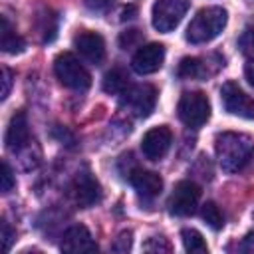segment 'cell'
I'll use <instances>...</instances> for the list:
<instances>
[{
    "mask_svg": "<svg viewBox=\"0 0 254 254\" xmlns=\"http://www.w3.org/2000/svg\"><path fill=\"white\" fill-rule=\"evenodd\" d=\"M214 151H216L218 165L224 173H238L250 163L254 155V141L246 133L224 131L216 135Z\"/></svg>",
    "mask_w": 254,
    "mask_h": 254,
    "instance_id": "1",
    "label": "cell"
},
{
    "mask_svg": "<svg viewBox=\"0 0 254 254\" xmlns=\"http://www.w3.org/2000/svg\"><path fill=\"white\" fill-rule=\"evenodd\" d=\"M228 22V14L220 6H208L196 12L187 28V40L190 44H206L220 36Z\"/></svg>",
    "mask_w": 254,
    "mask_h": 254,
    "instance_id": "2",
    "label": "cell"
},
{
    "mask_svg": "<svg viewBox=\"0 0 254 254\" xmlns=\"http://www.w3.org/2000/svg\"><path fill=\"white\" fill-rule=\"evenodd\" d=\"M54 71L58 75V79L65 85V87H71V89H77V91H83L91 85V77H89V71L83 67V64L69 52H64L60 54L56 60H54Z\"/></svg>",
    "mask_w": 254,
    "mask_h": 254,
    "instance_id": "3",
    "label": "cell"
},
{
    "mask_svg": "<svg viewBox=\"0 0 254 254\" xmlns=\"http://www.w3.org/2000/svg\"><path fill=\"white\" fill-rule=\"evenodd\" d=\"M179 119L187 127H200L208 121L210 117V103L208 97L202 91H187L181 95L179 105H177Z\"/></svg>",
    "mask_w": 254,
    "mask_h": 254,
    "instance_id": "4",
    "label": "cell"
},
{
    "mask_svg": "<svg viewBox=\"0 0 254 254\" xmlns=\"http://www.w3.org/2000/svg\"><path fill=\"white\" fill-rule=\"evenodd\" d=\"M189 6H190V0H157L151 12L153 28L163 34L175 30L181 24L183 16L187 14Z\"/></svg>",
    "mask_w": 254,
    "mask_h": 254,
    "instance_id": "5",
    "label": "cell"
},
{
    "mask_svg": "<svg viewBox=\"0 0 254 254\" xmlns=\"http://www.w3.org/2000/svg\"><path fill=\"white\" fill-rule=\"evenodd\" d=\"M157 101V89L149 83L141 85H129L121 93V107H125L135 117H147L151 115Z\"/></svg>",
    "mask_w": 254,
    "mask_h": 254,
    "instance_id": "6",
    "label": "cell"
},
{
    "mask_svg": "<svg viewBox=\"0 0 254 254\" xmlns=\"http://www.w3.org/2000/svg\"><path fill=\"white\" fill-rule=\"evenodd\" d=\"M220 99L228 113L242 117V119H254V99L250 95H246L234 81L222 83Z\"/></svg>",
    "mask_w": 254,
    "mask_h": 254,
    "instance_id": "7",
    "label": "cell"
},
{
    "mask_svg": "<svg viewBox=\"0 0 254 254\" xmlns=\"http://www.w3.org/2000/svg\"><path fill=\"white\" fill-rule=\"evenodd\" d=\"M200 198V189L192 181H181L177 183L171 198H169V210L177 216H189L196 210Z\"/></svg>",
    "mask_w": 254,
    "mask_h": 254,
    "instance_id": "8",
    "label": "cell"
},
{
    "mask_svg": "<svg viewBox=\"0 0 254 254\" xmlns=\"http://www.w3.org/2000/svg\"><path fill=\"white\" fill-rule=\"evenodd\" d=\"M173 143L171 129L167 125H159L149 129L141 139V151L149 161H159L167 155L169 147Z\"/></svg>",
    "mask_w": 254,
    "mask_h": 254,
    "instance_id": "9",
    "label": "cell"
},
{
    "mask_svg": "<svg viewBox=\"0 0 254 254\" xmlns=\"http://www.w3.org/2000/svg\"><path fill=\"white\" fill-rule=\"evenodd\" d=\"M163 62H165V46L163 44H147L135 52L131 65L137 73L149 75V73L159 71Z\"/></svg>",
    "mask_w": 254,
    "mask_h": 254,
    "instance_id": "10",
    "label": "cell"
},
{
    "mask_svg": "<svg viewBox=\"0 0 254 254\" xmlns=\"http://www.w3.org/2000/svg\"><path fill=\"white\" fill-rule=\"evenodd\" d=\"M73 48L85 62L93 65H99L105 58V42L97 32H89V30L79 32L73 38Z\"/></svg>",
    "mask_w": 254,
    "mask_h": 254,
    "instance_id": "11",
    "label": "cell"
},
{
    "mask_svg": "<svg viewBox=\"0 0 254 254\" xmlns=\"http://www.w3.org/2000/svg\"><path fill=\"white\" fill-rule=\"evenodd\" d=\"M71 196H73L75 204H79L81 208H89L95 202H99L101 187L89 173H81V175H77V179L71 185Z\"/></svg>",
    "mask_w": 254,
    "mask_h": 254,
    "instance_id": "12",
    "label": "cell"
},
{
    "mask_svg": "<svg viewBox=\"0 0 254 254\" xmlns=\"http://www.w3.org/2000/svg\"><path fill=\"white\" fill-rule=\"evenodd\" d=\"M60 248L64 252H97V244L83 224L69 226L62 236Z\"/></svg>",
    "mask_w": 254,
    "mask_h": 254,
    "instance_id": "13",
    "label": "cell"
},
{
    "mask_svg": "<svg viewBox=\"0 0 254 254\" xmlns=\"http://www.w3.org/2000/svg\"><path fill=\"white\" fill-rule=\"evenodd\" d=\"M4 143L14 153L22 151L30 143V129H28V119H26L24 111H18L12 115L8 129H6V135H4Z\"/></svg>",
    "mask_w": 254,
    "mask_h": 254,
    "instance_id": "14",
    "label": "cell"
},
{
    "mask_svg": "<svg viewBox=\"0 0 254 254\" xmlns=\"http://www.w3.org/2000/svg\"><path fill=\"white\" fill-rule=\"evenodd\" d=\"M129 181H131L133 189L145 198H153L163 190V179L153 171L133 169L129 173Z\"/></svg>",
    "mask_w": 254,
    "mask_h": 254,
    "instance_id": "15",
    "label": "cell"
},
{
    "mask_svg": "<svg viewBox=\"0 0 254 254\" xmlns=\"http://www.w3.org/2000/svg\"><path fill=\"white\" fill-rule=\"evenodd\" d=\"M0 46L6 54H20L26 48L24 38L14 32V28L10 26V22L4 16L0 18Z\"/></svg>",
    "mask_w": 254,
    "mask_h": 254,
    "instance_id": "16",
    "label": "cell"
},
{
    "mask_svg": "<svg viewBox=\"0 0 254 254\" xmlns=\"http://www.w3.org/2000/svg\"><path fill=\"white\" fill-rule=\"evenodd\" d=\"M177 73H179V77H185V79H200V77L208 75L206 65L198 58H183Z\"/></svg>",
    "mask_w": 254,
    "mask_h": 254,
    "instance_id": "17",
    "label": "cell"
},
{
    "mask_svg": "<svg viewBox=\"0 0 254 254\" xmlns=\"http://www.w3.org/2000/svg\"><path fill=\"white\" fill-rule=\"evenodd\" d=\"M129 87V77L127 73L121 69V67H113L105 79H103V89L107 93H113V95H121L125 89Z\"/></svg>",
    "mask_w": 254,
    "mask_h": 254,
    "instance_id": "18",
    "label": "cell"
},
{
    "mask_svg": "<svg viewBox=\"0 0 254 254\" xmlns=\"http://www.w3.org/2000/svg\"><path fill=\"white\" fill-rule=\"evenodd\" d=\"M181 238H183V246H185L187 252H200V254L208 252V246H206V242H204V238H202V234L198 230L185 228L181 232Z\"/></svg>",
    "mask_w": 254,
    "mask_h": 254,
    "instance_id": "19",
    "label": "cell"
},
{
    "mask_svg": "<svg viewBox=\"0 0 254 254\" xmlns=\"http://www.w3.org/2000/svg\"><path fill=\"white\" fill-rule=\"evenodd\" d=\"M200 214H202V220H204L212 230H220V228L224 226V216H222L220 208H218L212 200H208V202L202 204Z\"/></svg>",
    "mask_w": 254,
    "mask_h": 254,
    "instance_id": "20",
    "label": "cell"
},
{
    "mask_svg": "<svg viewBox=\"0 0 254 254\" xmlns=\"http://www.w3.org/2000/svg\"><path fill=\"white\" fill-rule=\"evenodd\" d=\"M238 48L242 54H246L254 60V28H248L242 32V36L238 38Z\"/></svg>",
    "mask_w": 254,
    "mask_h": 254,
    "instance_id": "21",
    "label": "cell"
},
{
    "mask_svg": "<svg viewBox=\"0 0 254 254\" xmlns=\"http://www.w3.org/2000/svg\"><path fill=\"white\" fill-rule=\"evenodd\" d=\"M143 250H147V252H171V244L163 236H151L143 244Z\"/></svg>",
    "mask_w": 254,
    "mask_h": 254,
    "instance_id": "22",
    "label": "cell"
},
{
    "mask_svg": "<svg viewBox=\"0 0 254 254\" xmlns=\"http://www.w3.org/2000/svg\"><path fill=\"white\" fill-rule=\"evenodd\" d=\"M16 187V179H14V173H12V169H10V165L6 163V161H2V192L4 194H8L12 189Z\"/></svg>",
    "mask_w": 254,
    "mask_h": 254,
    "instance_id": "23",
    "label": "cell"
},
{
    "mask_svg": "<svg viewBox=\"0 0 254 254\" xmlns=\"http://www.w3.org/2000/svg\"><path fill=\"white\" fill-rule=\"evenodd\" d=\"M139 40H141L139 30H127V32H123V34L119 36V44H121V48H123V50L133 48V46H135Z\"/></svg>",
    "mask_w": 254,
    "mask_h": 254,
    "instance_id": "24",
    "label": "cell"
},
{
    "mask_svg": "<svg viewBox=\"0 0 254 254\" xmlns=\"http://www.w3.org/2000/svg\"><path fill=\"white\" fill-rule=\"evenodd\" d=\"M113 250H115V252H127V250H131V232H129V230L121 232V234L115 238Z\"/></svg>",
    "mask_w": 254,
    "mask_h": 254,
    "instance_id": "25",
    "label": "cell"
},
{
    "mask_svg": "<svg viewBox=\"0 0 254 254\" xmlns=\"http://www.w3.org/2000/svg\"><path fill=\"white\" fill-rule=\"evenodd\" d=\"M2 238H4V250L8 252L12 248V242L16 240V232L10 228V224L6 220H2Z\"/></svg>",
    "mask_w": 254,
    "mask_h": 254,
    "instance_id": "26",
    "label": "cell"
},
{
    "mask_svg": "<svg viewBox=\"0 0 254 254\" xmlns=\"http://www.w3.org/2000/svg\"><path fill=\"white\" fill-rule=\"evenodd\" d=\"M10 85H12V71L8 67H2V93L0 97L6 99L8 93H10Z\"/></svg>",
    "mask_w": 254,
    "mask_h": 254,
    "instance_id": "27",
    "label": "cell"
},
{
    "mask_svg": "<svg viewBox=\"0 0 254 254\" xmlns=\"http://www.w3.org/2000/svg\"><path fill=\"white\" fill-rule=\"evenodd\" d=\"M240 250L246 252V254H254V232H248V234L242 238Z\"/></svg>",
    "mask_w": 254,
    "mask_h": 254,
    "instance_id": "28",
    "label": "cell"
},
{
    "mask_svg": "<svg viewBox=\"0 0 254 254\" xmlns=\"http://www.w3.org/2000/svg\"><path fill=\"white\" fill-rule=\"evenodd\" d=\"M244 75H246L248 83L254 87V60H252V58H250V60L246 62V65H244Z\"/></svg>",
    "mask_w": 254,
    "mask_h": 254,
    "instance_id": "29",
    "label": "cell"
},
{
    "mask_svg": "<svg viewBox=\"0 0 254 254\" xmlns=\"http://www.w3.org/2000/svg\"><path fill=\"white\" fill-rule=\"evenodd\" d=\"M113 0H87V6L91 10H105Z\"/></svg>",
    "mask_w": 254,
    "mask_h": 254,
    "instance_id": "30",
    "label": "cell"
}]
</instances>
